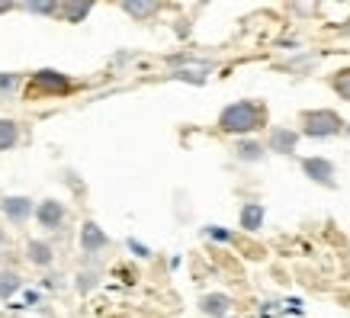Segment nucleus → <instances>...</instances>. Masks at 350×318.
Instances as JSON below:
<instances>
[{
  "label": "nucleus",
  "instance_id": "1",
  "mask_svg": "<svg viewBox=\"0 0 350 318\" xmlns=\"http://www.w3.org/2000/svg\"><path fill=\"white\" fill-rule=\"evenodd\" d=\"M267 122V109L254 100H238V103L225 106L222 116H219V129L232 132V135H247Z\"/></svg>",
  "mask_w": 350,
  "mask_h": 318
},
{
  "label": "nucleus",
  "instance_id": "2",
  "mask_svg": "<svg viewBox=\"0 0 350 318\" xmlns=\"http://www.w3.org/2000/svg\"><path fill=\"white\" fill-rule=\"evenodd\" d=\"M302 132L308 138H331L344 132V119L334 109H312V113L302 116Z\"/></svg>",
  "mask_w": 350,
  "mask_h": 318
},
{
  "label": "nucleus",
  "instance_id": "3",
  "mask_svg": "<svg viewBox=\"0 0 350 318\" xmlns=\"http://www.w3.org/2000/svg\"><path fill=\"white\" fill-rule=\"evenodd\" d=\"M107 244H109L107 232H103L96 222H84V225H81V251H84V254H100Z\"/></svg>",
  "mask_w": 350,
  "mask_h": 318
},
{
  "label": "nucleus",
  "instance_id": "4",
  "mask_svg": "<svg viewBox=\"0 0 350 318\" xmlns=\"http://www.w3.org/2000/svg\"><path fill=\"white\" fill-rule=\"evenodd\" d=\"M299 145V132L293 129H270V135H267V148L276 151V155H293Z\"/></svg>",
  "mask_w": 350,
  "mask_h": 318
},
{
  "label": "nucleus",
  "instance_id": "5",
  "mask_svg": "<svg viewBox=\"0 0 350 318\" xmlns=\"http://www.w3.org/2000/svg\"><path fill=\"white\" fill-rule=\"evenodd\" d=\"M302 170H306L315 183H325V187L334 183V164H331L328 158H306L302 161Z\"/></svg>",
  "mask_w": 350,
  "mask_h": 318
},
{
  "label": "nucleus",
  "instance_id": "6",
  "mask_svg": "<svg viewBox=\"0 0 350 318\" xmlns=\"http://www.w3.org/2000/svg\"><path fill=\"white\" fill-rule=\"evenodd\" d=\"M3 215L10 219V222H26L32 215V200L29 196H3Z\"/></svg>",
  "mask_w": 350,
  "mask_h": 318
},
{
  "label": "nucleus",
  "instance_id": "7",
  "mask_svg": "<svg viewBox=\"0 0 350 318\" xmlns=\"http://www.w3.org/2000/svg\"><path fill=\"white\" fill-rule=\"evenodd\" d=\"M36 219L42 228H58L64 222V206L58 200H45L39 202V209H36Z\"/></svg>",
  "mask_w": 350,
  "mask_h": 318
},
{
  "label": "nucleus",
  "instance_id": "8",
  "mask_svg": "<svg viewBox=\"0 0 350 318\" xmlns=\"http://www.w3.org/2000/svg\"><path fill=\"white\" fill-rule=\"evenodd\" d=\"M122 10L132 16V20H151L154 13L164 7V0H119Z\"/></svg>",
  "mask_w": 350,
  "mask_h": 318
},
{
  "label": "nucleus",
  "instance_id": "9",
  "mask_svg": "<svg viewBox=\"0 0 350 318\" xmlns=\"http://www.w3.org/2000/svg\"><path fill=\"white\" fill-rule=\"evenodd\" d=\"M200 308L209 318H225L228 312H232V299L225 296V293H209V296H202Z\"/></svg>",
  "mask_w": 350,
  "mask_h": 318
},
{
  "label": "nucleus",
  "instance_id": "10",
  "mask_svg": "<svg viewBox=\"0 0 350 318\" xmlns=\"http://www.w3.org/2000/svg\"><path fill=\"white\" fill-rule=\"evenodd\" d=\"M26 257H29V264H36V267H52L55 248L49 241H29L26 244Z\"/></svg>",
  "mask_w": 350,
  "mask_h": 318
},
{
  "label": "nucleus",
  "instance_id": "11",
  "mask_svg": "<svg viewBox=\"0 0 350 318\" xmlns=\"http://www.w3.org/2000/svg\"><path fill=\"white\" fill-rule=\"evenodd\" d=\"M260 225H264V206H260V202H244L241 206V228L257 232Z\"/></svg>",
  "mask_w": 350,
  "mask_h": 318
},
{
  "label": "nucleus",
  "instance_id": "12",
  "mask_svg": "<svg viewBox=\"0 0 350 318\" xmlns=\"http://www.w3.org/2000/svg\"><path fill=\"white\" fill-rule=\"evenodd\" d=\"M90 10H94V0H62L64 20H71V23H81Z\"/></svg>",
  "mask_w": 350,
  "mask_h": 318
},
{
  "label": "nucleus",
  "instance_id": "13",
  "mask_svg": "<svg viewBox=\"0 0 350 318\" xmlns=\"http://www.w3.org/2000/svg\"><path fill=\"white\" fill-rule=\"evenodd\" d=\"M23 289V276L16 270H0V299H10Z\"/></svg>",
  "mask_w": 350,
  "mask_h": 318
},
{
  "label": "nucleus",
  "instance_id": "14",
  "mask_svg": "<svg viewBox=\"0 0 350 318\" xmlns=\"http://www.w3.org/2000/svg\"><path fill=\"white\" fill-rule=\"evenodd\" d=\"M264 145L260 142H238L234 145V158L238 161H247V164H254V161H260L264 158Z\"/></svg>",
  "mask_w": 350,
  "mask_h": 318
},
{
  "label": "nucleus",
  "instance_id": "15",
  "mask_svg": "<svg viewBox=\"0 0 350 318\" xmlns=\"http://www.w3.org/2000/svg\"><path fill=\"white\" fill-rule=\"evenodd\" d=\"M16 138H20L16 122H10V119H0V151L13 148V145H16Z\"/></svg>",
  "mask_w": 350,
  "mask_h": 318
},
{
  "label": "nucleus",
  "instance_id": "16",
  "mask_svg": "<svg viewBox=\"0 0 350 318\" xmlns=\"http://www.w3.org/2000/svg\"><path fill=\"white\" fill-rule=\"evenodd\" d=\"M36 84L45 87V90H64L68 81H64L62 75H55V71H39V75H36Z\"/></svg>",
  "mask_w": 350,
  "mask_h": 318
},
{
  "label": "nucleus",
  "instance_id": "17",
  "mask_svg": "<svg viewBox=\"0 0 350 318\" xmlns=\"http://www.w3.org/2000/svg\"><path fill=\"white\" fill-rule=\"evenodd\" d=\"M23 7H26V10L29 13H39V16H49V13H55L58 10V3H62V0H20Z\"/></svg>",
  "mask_w": 350,
  "mask_h": 318
},
{
  "label": "nucleus",
  "instance_id": "18",
  "mask_svg": "<svg viewBox=\"0 0 350 318\" xmlns=\"http://www.w3.org/2000/svg\"><path fill=\"white\" fill-rule=\"evenodd\" d=\"M334 90H338L344 100H350V68L338 71V77H334Z\"/></svg>",
  "mask_w": 350,
  "mask_h": 318
},
{
  "label": "nucleus",
  "instance_id": "19",
  "mask_svg": "<svg viewBox=\"0 0 350 318\" xmlns=\"http://www.w3.org/2000/svg\"><path fill=\"white\" fill-rule=\"evenodd\" d=\"M16 84H20L16 75H0V96H10L16 90Z\"/></svg>",
  "mask_w": 350,
  "mask_h": 318
},
{
  "label": "nucleus",
  "instance_id": "20",
  "mask_svg": "<svg viewBox=\"0 0 350 318\" xmlns=\"http://www.w3.org/2000/svg\"><path fill=\"white\" fill-rule=\"evenodd\" d=\"M94 287H96V274H94V270H84V274L77 276V289H81V293H90Z\"/></svg>",
  "mask_w": 350,
  "mask_h": 318
},
{
  "label": "nucleus",
  "instance_id": "21",
  "mask_svg": "<svg viewBox=\"0 0 350 318\" xmlns=\"http://www.w3.org/2000/svg\"><path fill=\"white\" fill-rule=\"evenodd\" d=\"M13 3H16V0H0V13H7V10H13Z\"/></svg>",
  "mask_w": 350,
  "mask_h": 318
},
{
  "label": "nucleus",
  "instance_id": "22",
  "mask_svg": "<svg viewBox=\"0 0 350 318\" xmlns=\"http://www.w3.org/2000/svg\"><path fill=\"white\" fill-rule=\"evenodd\" d=\"M340 32H344V36H347V39H350V20L344 23V26H340Z\"/></svg>",
  "mask_w": 350,
  "mask_h": 318
},
{
  "label": "nucleus",
  "instance_id": "23",
  "mask_svg": "<svg viewBox=\"0 0 350 318\" xmlns=\"http://www.w3.org/2000/svg\"><path fill=\"white\" fill-rule=\"evenodd\" d=\"M3 244H7V232H3V228H0V248H3Z\"/></svg>",
  "mask_w": 350,
  "mask_h": 318
}]
</instances>
